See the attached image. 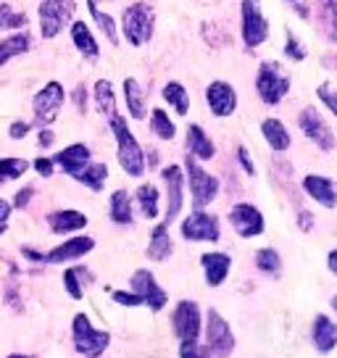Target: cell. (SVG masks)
<instances>
[{
    "label": "cell",
    "mask_w": 337,
    "mask_h": 358,
    "mask_svg": "<svg viewBox=\"0 0 337 358\" xmlns=\"http://www.w3.org/2000/svg\"><path fill=\"white\" fill-rule=\"evenodd\" d=\"M180 358H208V348H201L198 340H185L180 345Z\"/></svg>",
    "instance_id": "obj_44"
},
{
    "label": "cell",
    "mask_w": 337,
    "mask_h": 358,
    "mask_svg": "<svg viewBox=\"0 0 337 358\" xmlns=\"http://www.w3.org/2000/svg\"><path fill=\"white\" fill-rule=\"evenodd\" d=\"M95 106H98V113L101 116H108L111 119L116 113V98H113V85L108 79H101L95 85Z\"/></svg>",
    "instance_id": "obj_35"
},
{
    "label": "cell",
    "mask_w": 337,
    "mask_h": 358,
    "mask_svg": "<svg viewBox=\"0 0 337 358\" xmlns=\"http://www.w3.org/2000/svg\"><path fill=\"white\" fill-rule=\"evenodd\" d=\"M316 95L322 98V103H324L329 111L337 116V90L329 85V82H324V85H319V90H316Z\"/></svg>",
    "instance_id": "obj_43"
},
{
    "label": "cell",
    "mask_w": 337,
    "mask_h": 358,
    "mask_svg": "<svg viewBox=\"0 0 337 358\" xmlns=\"http://www.w3.org/2000/svg\"><path fill=\"white\" fill-rule=\"evenodd\" d=\"M164 101L180 116H187V111H190V95H187L185 85H180V82H166L164 85Z\"/></svg>",
    "instance_id": "obj_31"
},
{
    "label": "cell",
    "mask_w": 337,
    "mask_h": 358,
    "mask_svg": "<svg viewBox=\"0 0 337 358\" xmlns=\"http://www.w3.org/2000/svg\"><path fill=\"white\" fill-rule=\"evenodd\" d=\"M124 98H127V111L132 119H137V122L145 119V95H143V87L137 79H124Z\"/></svg>",
    "instance_id": "obj_30"
},
{
    "label": "cell",
    "mask_w": 337,
    "mask_h": 358,
    "mask_svg": "<svg viewBox=\"0 0 337 358\" xmlns=\"http://www.w3.org/2000/svg\"><path fill=\"white\" fill-rule=\"evenodd\" d=\"M174 324V335L180 337V343L185 340H198L201 335V308L195 301H180L171 316Z\"/></svg>",
    "instance_id": "obj_14"
},
{
    "label": "cell",
    "mask_w": 337,
    "mask_h": 358,
    "mask_svg": "<svg viewBox=\"0 0 337 358\" xmlns=\"http://www.w3.org/2000/svg\"><path fill=\"white\" fill-rule=\"evenodd\" d=\"M34 195V187H24V190L16 192V198H13V208H27L29 201H32Z\"/></svg>",
    "instance_id": "obj_49"
},
{
    "label": "cell",
    "mask_w": 337,
    "mask_h": 358,
    "mask_svg": "<svg viewBox=\"0 0 337 358\" xmlns=\"http://www.w3.org/2000/svg\"><path fill=\"white\" fill-rule=\"evenodd\" d=\"M27 169H29V164L24 158H0V185L11 182V179H19Z\"/></svg>",
    "instance_id": "obj_37"
},
{
    "label": "cell",
    "mask_w": 337,
    "mask_h": 358,
    "mask_svg": "<svg viewBox=\"0 0 337 358\" xmlns=\"http://www.w3.org/2000/svg\"><path fill=\"white\" fill-rule=\"evenodd\" d=\"M53 140H56V134L50 132L48 127H40V134H37V145H40V148H50V145H53Z\"/></svg>",
    "instance_id": "obj_51"
},
{
    "label": "cell",
    "mask_w": 337,
    "mask_h": 358,
    "mask_svg": "<svg viewBox=\"0 0 337 358\" xmlns=\"http://www.w3.org/2000/svg\"><path fill=\"white\" fill-rule=\"evenodd\" d=\"M185 171H187V185H190V195H192V206L195 208H206L208 203L216 201L219 195V179L211 177L206 169L195 161V156H187L185 161Z\"/></svg>",
    "instance_id": "obj_5"
},
{
    "label": "cell",
    "mask_w": 337,
    "mask_h": 358,
    "mask_svg": "<svg viewBox=\"0 0 337 358\" xmlns=\"http://www.w3.org/2000/svg\"><path fill=\"white\" fill-rule=\"evenodd\" d=\"M113 303H119V306H127V308H137V306H145V301L137 295L135 290H113L111 292Z\"/></svg>",
    "instance_id": "obj_41"
},
{
    "label": "cell",
    "mask_w": 337,
    "mask_h": 358,
    "mask_svg": "<svg viewBox=\"0 0 337 358\" xmlns=\"http://www.w3.org/2000/svg\"><path fill=\"white\" fill-rule=\"evenodd\" d=\"M314 345L319 353H329L337 345V327L327 319L324 313H319L314 319Z\"/></svg>",
    "instance_id": "obj_26"
},
{
    "label": "cell",
    "mask_w": 337,
    "mask_h": 358,
    "mask_svg": "<svg viewBox=\"0 0 337 358\" xmlns=\"http://www.w3.org/2000/svg\"><path fill=\"white\" fill-rule=\"evenodd\" d=\"M256 266L264 271V274H277L282 268V258L274 248H261L256 253Z\"/></svg>",
    "instance_id": "obj_38"
},
{
    "label": "cell",
    "mask_w": 337,
    "mask_h": 358,
    "mask_svg": "<svg viewBox=\"0 0 337 358\" xmlns=\"http://www.w3.org/2000/svg\"><path fill=\"white\" fill-rule=\"evenodd\" d=\"M180 232L185 240L190 243H219L222 237V229H219V219L214 213H206L203 208H195V211L182 222Z\"/></svg>",
    "instance_id": "obj_9"
},
{
    "label": "cell",
    "mask_w": 337,
    "mask_h": 358,
    "mask_svg": "<svg viewBox=\"0 0 337 358\" xmlns=\"http://www.w3.org/2000/svg\"><path fill=\"white\" fill-rule=\"evenodd\" d=\"M92 248H95L92 237H71V240L61 243L58 248H53L50 253H45V264H66V261L87 256Z\"/></svg>",
    "instance_id": "obj_17"
},
{
    "label": "cell",
    "mask_w": 337,
    "mask_h": 358,
    "mask_svg": "<svg viewBox=\"0 0 337 358\" xmlns=\"http://www.w3.org/2000/svg\"><path fill=\"white\" fill-rule=\"evenodd\" d=\"M187 150H190V156L201 158V161H211L216 156V148L211 143V137L203 132L198 124L187 127Z\"/></svg>",
    "instance_id": "obj_23"
},
{
    "label": "cell",
    "mask_w": 337,
    "mask_h": 358,
    "mask_svg": "<svg viewBox=\"0 0 337 358\" xmlns=\"http://www.w3.org/2000/svg\"><path fill=\"white\" fill-rule=\"evenodd\" d=\"M11 203H6L3 198H0V235L8 229V216H11Z\"/></svg>",
    "instance_id": "obj_50"
},
{
    "label": "cell",
    "mask_w": 337,
    "mask_h": 358,
    "mask_svg": "<svg viewBox=\"0 0 337 358\" xmlns=\"http://www.w3.org/2000/svg\"><path fill=\"white\" fill-rule=\"evenodd\" d=\"M303 190L308 192L319 206H324V208H335L337 206V185L332 179L319 177V174H308V177L303 179Z\"/></svg>",
    "instance_id": "obj_19"
},
{
    "label": "cell",
    "mask_w": 337,
    "mask_h": 358,
    "mask_svg": "<svg viewBox=\"0 0 337 358\" xmlns=\"http://www.w3.org/2000/svg\"><path fill=\"white\" fill-rule=\"evenodd\" d=\"M108 216H111L113 224H132L135 219V211H132V195L127 190H116L111 195V206H108Z\"/></svg>",
    "instance_id": "obj_28"
},
{
    "label": "cell",
    "mask_w": 337,
    "mask_h": 358,
    "mask_svg": "<svg viewBox=\"0 0 337 358\" xmlns=\"http://www.w3.org/2000/svg\"><path fill=\"white\" fill-rule=\"evenodd\" d=\"M32 48V37L29 32H13L0 40V66H6L11 58H19Z\"/></svg>",
    "instance_id": "obj_24"
},
{
    "label": "cell",
    "mask_w": 337,
    "mask_h": 358,
    "mask_svg": "<svg viewBox=\"0 0 337 358\" xmlns=\"http://www.w3.org/2000/svg\"><path fill=\"white\" fill-rule=\"evenodd\" d=\"M335 66H337V58H335Z\"/></svg>",
    "instance_id": "obj_58"
},
{
    "label": "cell",
    "mask_w": 337,
    "mask_h": 358,
    "mask_svg": "<svg viewBox=\"0 0 337 358\" xmlns=\"http://www.w3.org/2000/svg\"><path fill=\"white\" fill-rule=\"evenodd\" d=\"M206 103H208V108H211L214 116L227 119V116H232L237 108V92L229 82L216 79V82H211V85L206 87Z\"/></svg>",
    "instance_id": "obj_16"
},
{
    "label": "cell",
    "mask_w": 337,
    "mask_h": 358,
    "mask_svg": "<svg viewBox=\"0 0 337 358\" xmlns=\"http://www.w3.org/2000/svg\"><path fill=\"white\" fill-rule=\"evenodd\" d=\"M261 134H264V140L269 143L271 150H277V153L290 148V132L285 129V124H282L280 119H264Z\"/></svg>",
    "instance_id": "obj_29"
},
{
    "label": "cell",
    "mask_w": 337,
    "mask_h": 358,
    "mask_svg": "<svg viewBox=\"0 0 337 358\" xmlns=\"http://www.w3.org/2000/svg\"><path fill=\"white\" fill-rule=\"evenodd\" d=\"M74 106L79 113L87 111V87L85 85H77V90H74Z\"/></svg>",
    "instance_id": "obj_48"
},
{
    "label": "cell",
    "mask_w": 337,
    "mask_h": 358,
    "mask_svg": "<svg viewBox=\"0 0 337 358\" xmlns=\"http://www.w3.org/2000/svg\"><path fill=\"white\" fill-rule=\"evenodd\" d=\"M34 171H37V174H40V177H53V169H56V164H53V158H34Z\"/></svg>",
    "instance_id": "obj_45"
},
{
    "label": "cell",
    "mask_w": 337,
    "mask_h": 358,
    "mask_svg": "<svg viewBox=\"0 0 337 358\" xmlns=\"http://www.w3.org/2000/svg\"><path fill=\"white\" fill-rule=\"evenodd\" d=\"M53 164L74 177L77 171H82V169L90 164V148L82 145V143H74V145L64 148L61 153H56V156H53Z\"/></svg>",
    "instance_id": "obj_21"
},
{
    "label": "cell",
    "mask_w": 337,
    "mask_h": 358,
    "mask_svg": "<svg viewBox=\"0 0 337 358\" xmlns=\"http://www.w3.org/2000/svg\"><path fill=\"white\" fill-rule=\"evenodd\" d=\"M27 134H29V122H13L8 127V137L11 140H24Z\"/></svg>",
    "instance_id": "obj_47"
},
{
    "label": "cell",
    "mask_w": 337,
    "mask_h": 358,
    "mask_svg": "<svg viewBox=\"0 0 337 358\" xmlns=\"http://www.w3.org/2000/svg\"><path fill=\"white\" fill-rule=\"evenodd\" d=\"M240 16H243V43L248 48H259V45L266 43L269 22L261 11V0H243Z\"/></svg>",
    "instance_id": "obj_7"
},
{
    "label": "cell",
    "mask_w": 337,
    "mask_h": 358,
    "mask_svg": "<svg viewBox=\"0 0 337 358\" xmlns=\"http://www.w3.org/2000/svg\"><path fill=\"white\" fill-rule=\"evenodd\" d=\"M319 27L327 34L329 43H337V0H316L314 3Z\"/></svg>",
    "instance_id": "obj_27"
},
{
    "label": "cell",
    "mask_w": 337,
    "mask_h": 358,
    "mask_svg": "<svg viewBox=\"0 0 337 358\" xmlns=\"http://www.w3.org/2000/svg\"><path fill=\"white\" fill-rule=\"evenodd\" d=\"M27 27V16L13 11L8 3H0V32L3 29H24Z\"/></svg>",
    "instance_id": "obj_39"
},
{
    "label": "cell",
    "mask_w": 337,
    "mask_h": 358,
    "mask_svg": "<svg viewBox=\"0 0 337 358\" xmlns=\"http://www.w3.org/2000/svg\"><path fill=\"white\" fill-rule=\"evenodd\" d=\"M229 224H232V229H235L240 237H259L264 232V213L256 208V206H250V203H237L232 206V211H229Z\"/></svg>",
    "instance_id": "obj_15"
},
{
    "label": "cell",
    "mask_w": 337,
    "mask_h": 358,
    "mask_svg": "<svg viewBox=\"0 0 337 358\" xmlns=\"http://www.w3.org/2000/svg\"><path fill=\"white\" fill-rule=\"evenodd\" d=\"M298 127H301V132H303L311 143H316L322 150H332V148H335V134H332V129H329L327 122L322 119V113L316 111V108H311V106L301 111Z\"/></svg>",
    "instance_id": "obj_13"
},
{
    "label": "cell",
    "mask_w": 337,
    "mask_h": 358,
    "mask_svg": "<svg viewBox=\"0 0 337 358\" xmlns=\"http://www.w3.org/2000/svg\"><path fill=\"white\" fill-rule=\"evenodd\" d=\"M48 227L56 235H69V232H79L87 227V216L74 208H61V211L48 213Z\"/></svg>",
    "instance_id": "obj_20"
},
{
    "label": "cell",
    "mask_w": 337,
    "mask_h": 358,
    "mask_svg": "<svg viewBox=\"0 0 337 358\" xmlns=\"http://www.w3.org/2000/svg\"><path fill=\"white\" fill-rule=\"evenodd\" d=\"M290 3H298V0H290Z\"/></svg>",
    "instance_id": "obj_57"
},
{
    "label": "cell",
    "mask_w": 337,
    "mask_h": 358,
    "mask_svg": "<svg viewBox=\"0 0 337 358\" xmlns=\"http://www.w3.org/2000/svg\"><path fill=\"white\" fill-rule=\"evenodd\" d=\"M22 256L29 258V261H40V264H45V256H43V253H37V250H32V248H22Z\"/></svg>",
    "instance_id": "obj_53"
},
{
    "label": "cell",
    "mask_w": 337,
    "mask_h": 358,
    "mask_svg": "<svg viewBox=\"0 0 337 358\" xmlns=\"http://www.w3.org/2000/svg\"><path fill=\"white\" fill-rule=\"evenodd\" d=\"M129 285H132V290L145 301V306L150 311L158 313L168 303L166 290L158 285L156 277H153V271H148V268H137L135 274H132V282H129Z\"/></svg>",
    "instance_id": "obj_12"
},
{
    "label": "cell",
    "mask_w": 337,
    "mask_h": 358,
    "mask_svg": "<svg viewBox=\"0 0 337 358\" xmlns=\"http://www.w3.org/2000/svg\"><path fill=\"white\" fill-rule=\"evenodd\" d=\"M327 266H329V271H335L337 274V248L327 256Z\"/></svg>",
    "instance_id": "obj_54"
},
{
    "label": "cell",
    "mask_w": 337,
    "mask_h": 358,
    "mask_svg": "<svg viewBox=\"0 0 337 358\" xmlns=\"http://www.w3.org/2000/svg\"><path fill=\"white\" fill-rule=\"evenodd\" d=\"M71 43L82 56L90 58V61L101 56V45L92 37V29L85 22H71Z\"/></svg>",
    "instance_id": "obj_22"
},
{
    "label": "cell",
    "mask_w": 337,
    "mask_h": 358,
    "mask_svg": "<svg viewBox=\"0 0 337 358\" xmlns=\"http://www.w3.org/2000/svg\"><path fill=\"white\" fill-rule=\"evenodd\" d=\"M256 90H259L261 101L266 106H277V103L290 92V79L280 71L277 64H261L259 77H256Z\"/></svg>",
    "instance_id": "obj_8"
},
{
    "label": "cell",
    "mask_w": 337,
    "mask_h": 358,
    "mask_svg": "<svg viewBox=\"0 0 337 358\" xmlns=\"http://www.w3.org/2000/svg\"><path fill=\"white\" fill-rule=\"evenodd\" d=\"M161 177L166 182V216H164V224L168 227L180 216L182 206H185V174L177 164H171L161 171Z\"/></svg>",
    "instance_id": "obj_11"
},
{
    "label": "cell",
    "mask_w": 337,
    "mask_h": 358,
    "mask_svg": "<svg viewBox=\"0 0 337 358\" xmlns=\"http://www.w3.org/2000/svg\"><path fill=\"white\" fill-rule=\"evenodd\" d=\"M295 8H298V13H301V16H308V6H303V3H301V0H298V3H295Z\"/></svg>",
    "instance_id": "obj_55"
},
{
    "label": "cell",
    "mask_w": 337,
    "mask_h": 358,
    "mask_svg": "<svg viewBox=\"0 0 337 358\" xmlns=\"http://www.w3.org/2000/svg\"><path fill=\"white\" fill-rule=\"evenodd\" d=\"M285 58L290 61H303L306 58V48L298 43V37L292 32H287V43H285Z\"/></svg>",
    "instance_id": "obj_42"
},
{
    "label": "cell",
    "mask_w": 337,
    "mask_h": 358,
    "mask_svg": "<svg viewBox=\"0 0 337 358\" xmlns=\"http://www.w3.org/2000/svg\"><path fill=\"white\" fill-rule=\"evenodd\" d=\"M64 101H66V92H64V85L50 79L45 87L34 95L32 108H34V119L40 127H50V124L58 119V113L64 108Z\"/></svg>",
    "instance_id": "obj_6"
},
{
    "label": "cell",
    "mask_w": 337,
    "mask_h": 358,
    "mask_svg": "<svg viewBox=\"0 0 337 358\" xmlns=\"http://www.w3.org/2000/svg\"><path fill=\"white\" fill-rule=\"evenodd\" d=\"M153 27H156V16H153V8H150L148 3L137 0V3L124 8L122 29H124L127 43L132 45V48H143V45L150 43Z\"/></svg>",
    "instance_id": "obj_2"
},
{
    "label": "cell",
    "mask_w": 337,
    "mask_h": 358,
    "mask_svg": "<svg viewBox=\"0 0 337 358\" xmlns=\"http://www.w3.org/2000/svg\"><path fill=\"white\" fill-rule=\"evenodd\" d=\"M298 222H301V229L308 232V229H311V224H314V216H311L308 211H301L298 213Z\"/></svg>",
    "instance_id": "obj_52"
},
{
    "label": "cell",
    "mask_w": 337,
    "mask_h": 358,
    "mask_svg": "<svg viewBox=\"0 0 337 358\" xmlns=\"http://www.w3.org/2000/svg\"><path fill=\"white\" fill-rule=\"evenodd\" d=\"M77 182H82L85 187H90V190H103V185H106V179H108V166L106 164H87V166L77 171L74 174Z\"/></svg>",
    "instance_id": "obj_32"
},
{
    "label": "cell",
    "mask_w": 337,
    "mask_h": 358,
    "mask_svg": "<svg viewBox=\"0 0 337 358\" xmlns=\"http://www.w3.org/2000/svg\"><path fill=\"white\" fill-rule=\"evenodd\" d=\"M71 335H74V348L79 356L85 358H101L108 345H111V335L106 329H95L87 313H77L71 322Z\"/></svg>",
    "instance_id": "obj_3"
},
{
    "label": "cell",
    "mask_w": 337,
    "mask_h": 358,
    "mask_svg": "<svg viewBox=\"0 0 337 358\" xmlns=\"http://www.w3.org/2000/svg\"><path fill=\"white\" fill-rule=\"evenodd\" d=\"M237 161H240V166L245 169L248 177H256V166H253V161H250V156H248V148L245 145L237 148Z\"/></svg>",
    "instance_id": "obj_46"
},
{
    "label": "cell",
    "mask_w": 337,
    "mask_h": 358,
    "mask_svg": "<svg viewBox=\"0 0 337 358\" xmlns=\"http://www.w3.org/2000/svg\"><path fill=\"white\" fill-rule=\"evenodd\" d=\"M201 264H203L206 282H208L211 287H219V285H224V280L229 277L232 258L227 256V253H219V250H214V253H203Z\"/></svg>",
    "instance_id": "obj_18"
},
{
    "label": "cell",
    "mask_w": 337,
    "mask_h": 358,
    "mask_svg": "<svg viewBox=\"0 0 337 358\" xmlns=\"http://www.w3.org/2000/svg\"><path fill=\"white\" fill-rule=\"evenodd\" d=\"M6 358H29V356H22V353H11V356H6Z\"/></svg>",
    "instance_id": "obj_56"
},
{
    "label": "cell",
    "mask_w": 337,
    "mask_h": 358,
    "mask_svg": "<svg viewBox=\"0 0 337 358\" xmlns=\"http://www.w3.org/2000/svg\"><path fill=\"white\" fill-rule=\"evenodd\" d=\"M150 129H153L158 140H166V143H171L177 137V124L168 119V113L164 108H153V113H150Z\"/></svg>",
    "instance_id": "obj_34"
},
{
    "label": "cell",
    "mask_w": 337,
    "mask_h": 358,
    "mask_svg": "<svg viewBox=\"0 0 337 358\" xmlns=\"http://www.w3.org/2000/svg\"><path fill=\"white\" fill-rule=\"evenodd\" d=\"M137 198V206H140V211L145 219H156L158 216V190L156 185H140L135 192Z\"/></svg>",
    "instance_id": "obj_36"
},
{
    "label": "cell",
    "mask_w": 337,
    "mask_h": 358,
    "mask_svg": "<svg viewBox=\"0 0 337 358\" xmlns=\"http://www.w3.org/2000/svg\"><path fill=\"white\" fill-rule=\"evenodd\" d=\"M98 3H101V0H87V11H90V16L95 19V24H98V29L103 32V37H106V40H108L111 45H119V34H116V24H113V16L103 13L101 8H98Z\"/></svg>",
    "instance_id": "obj_33"
},
{
    "label": "cell",
    "mask_w": 337,
    "mask_h": 358,
    "mask_svg": "<svg viewBox=\"0 0 337 358\" xmlns=\"http://www.w3.org/2000/svg\"><path fill=\"white\" fill-rule=\"evenodd\" d=\"M113 137H116V158H119V166L129 174V177H143L145 174V153L137 143V137L132 134V129L127 127V119L113 113L108 119Z\"/></svg>",
    "instance_id": "obj_1"
},
{
    "label": "cell",
    "mask_w": 337,
    "mask_h": 358,
    "mask_svg": "<svg viewBox=\"0 0 337 358\" xmlns=\"http://www.w3.org/2000/svg\"><path fill=\"white\" fill-rule=\"evenodd\" d=\"M37 13H40V34L45 40H53L66 24L74 22L77 0H43Z\"/></svg>",
    "instance_id": "obj_4"
},
{
    "label": "cell",
    "mask_w": 337,
    "mask_h": 358,
    "mask_svg": "<svg viewBox=\"0 0 337 358\" xmlns=\"http://www.w3.org/2000/svg\"><path fill=\"white\" fill-rule=\"evenodd\" d=\"M79 274H82V266H71L64 271V287H66L69 298H74V301H82V298H85V287H82V282H79Z\"/></svg>",
    "instance_id": "obj_40"
},
{
    "label": "cell",
    "mask_w": 337,
    "mask_h": 358,
    "mask_svg": "<svg viewBox=\"0 0 337 358\" xmlns=\"http://www.w3.org/2000/svg\"><path fill=\"white\" fill-rule=\"evenodd\" d=\"M206 343H208V353L216 358H227L235 350V335L232 327L227 324V319L219 311H208V327H206Z\"/></svg>",
    "instance_id": "obj_10"
},
{
    "label": "cell",
    "mask_w": 337,
    "mask_h": 358,
    "mask_svg": "<svg viewBox=\"0 0 337 358\" xmlns=\"http://www.w3.org/2000/svg\"><path fill=\"white\" fill-rule=\"evenodd\" d=\"M174 250V243L168 237V227L166 224H158L150 232V243H148V258L150 261H166Z\"/></svg>",
    "instance_id": "obj_25"
}]
</instances>
